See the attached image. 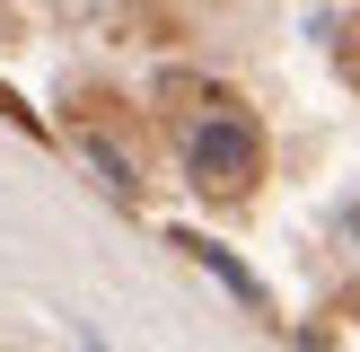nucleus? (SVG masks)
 <instances>
[{
	"label": "nucleus",
	"mask_w": 360,
	"mask_h": 352,
	"mask_svg": "<svg viewBox=\"0 0 360 352\" xmlns=\"http://www.w3.org/2000/svg\"><path fill=\"white\" fill-rule=\"evenodd\" d=\"M185 176H193V194H211V203L255 194V176H264L255 123H246V115H202V123H185Z\"/></svg>",
	"instance_id": "obj_1"
},
{
	"label": "nucleus",
	"mask_w": 360,
	"mask_h": 352,
	"mask_svg": "<svg viewBox=\"0 0 360 352\" xmlns=\"http://www.w3.org/2000/svg\"><path fill=\"white\" fill-rule=\"evenodd\" d=\"M176 246H185V256H193V264H202V273H211V282H220V291H229V299H246V308H264V282H255V273H246V264H238V256H229V246H220V238H176Z\"/></svg>",
	"instance_id": "obj_2"
},
{
	"label": "nucleus",
	"mask_w": 360,
	"mask_h": 352,
	"mask_svg": "<svg viewBox=\"0 0 360 352\" xmlns=\"http://www.w3.org/2000/svg\"><path fill=\"white\" fill-rule=\"evenodd\" d=\"M79 158H88V168H97V185L115 194V203H132V194H141V176H132V158H123L115 141H97V132H88V141H79Z\"/></svg>",
	"instance_id": "obj_3"
},
{
	"label": "nucleus",
	"mask_w": 360,
	"mask_h": 352,
	"mask_svg": "<svg viewBox=\"0 0 360 352\" xmlns=\"http://www.w3.org/2000/svg\"><path fill=\"white\" fill-rule=\"evenodd\" d=\"M343 70H352V80H360V27H352V44H343Z\"/></svg>",
	"instance_id": "obj_4"
},
{
	"label": "nucleus",
	"mask_w": 360,
	"mask_h": 352,
	"mask_svg": "<svg viewBox=\"0 0 360 352\" xmlns=\"http://www.w3.org/2000/svg\"><path fill=\"white\" fill-rule=\"evenodd\" d=\"M343 238H352V246H360V203H352V211H343Z\"/></svg>",
	"instance_id": "obj_5"
},
{
	"label": "nucleus",
	"mask_w": 360,
	"mask_h": 352,
	"mask_svg": "<svg viewBox=\"0 0 360 352\" xmlns=\"http://www.w3.org/2000/svg\"><path fill=\"white\" fill-rule=\"evenodd\" d=\"M299 352H326V334H299Z\"/></svg>",
	"instance_id": "obj_6"
}]
</instances>
